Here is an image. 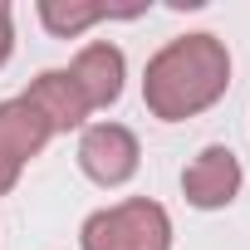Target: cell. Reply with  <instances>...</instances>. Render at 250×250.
<instances>
[{
  "mask_svg": "<svg viewBox=\"0 0 250 250\" xmlns=\"http://www.w3.org/2000/svg\"><path fill=\"white\" fill-rule=\"evenodd\" d=\"M20 172H25L20 162H10L5 152H0V196H10V191L20 187Z\"/></svg>",
  "mask_w": 250,
  "mask_h": 250,
  "instance_id": "10",
  "label": "cell"
},
{
  "mask_svg": "<svg viewBox=\"0 0 250 250\" xmlns=\"http://www.w3.org/2000/svg\"><path fill=\"white\" fill-rule=\"evenodd\" d=\"M40 118L49 133H74V128H88V98L79 93V83L69 79V69H44L30 79V88L20 93Z\"/></svg>",
  "mask_w": 250,
  "mask_h": 250,
  "instance_id": "6",
  "label": "cell"
},
{
  "mask_svg": "<svg viewBox=\"0 0 250 250\" xmlns=\"http://www.w3.org/2000/svg\"><path fill=\"white\" fill-rule=\"evenodd\" d=\"M10 54H15V15H10L5 0H0V69L10 64Z\"/></svg>",
  "mask_w": 250,
  "mask_h": 250,
  "instance_id": "9",
  "label": "cell"
},
{
  "mask_svg": "<svg viewBox=\"0 0 250 250\" xmlns=\"http://www.w3.org/2000/svg\"><path fill=\"white\" fill-rule=\"evenodd\" d=\"M226 88H230V49L206 30L167 40L143 69V103L157 123L201 118L226 98Z\"/></svg>",
  "mask_w": 250,
  "mask_h": 250,
  "instance_id": "1",
  "label": "cell"
},
{
  "mask_svg": "<svg viewBox=\"0 0 250 250\" xmlns=\"http://www.w3.org/2000/svg\"><path fill=\"white\" fill-rule=\"evenodd\" d=\"M69 79L79 83V93L88 98V108H113L123 98V83H128V54H123L113 40H88L74 54Z\"/></svg>",
  "mask_w": 250,
  "mask_h": 250,
  "instance_id": "5",
  "label": "cell"
},
{
  "mask_svg": "<svg viewBox=\"0 0 250 250\" xmlns=\"http://www.w3.org/2000/svg\"><path fill=\"white\" fill-rule=\"evenodd\" d=\"M79 250H172V216L152 196L98 206L79 226Z\"/></svg>",
  "mask_w": 250,
  "mask_h": 250,
  "instance_id": "2",
  "label": "cell"
},
{
  "mask_svg": "<svg viewBox=\"0 0 250 250\" xmlns=\"http://www.w3.org/2000/svg\"><path fill=\"white\" fill-rule=\"evenodd\" d=\"M35 15H40V25H44L54 40H74V35H83L88 25H98V20H113V15H143V5H133V10H113V5H98V0H40Z\"/></svg>",
  "mask_w": 250,
  "mask_h": 250,
  "instance_id": "8",
  "label": "cell"
},
{
  "mask_svg": "<svg viewBox=\"0 0 250 250\" xmlns=\"http://www.w3.org/2000/svg\"><path fill=\"white\" fill-rule=\"evenodd\" d=\"M143 167V143L138 133L128 128V123H88V128L79 133V172L98 187H123L133 182Z\"/></svg>",
  "mask_w": 250,
  "mask_h": 250,
  "instance_id": "3",
  "label": "cell"
},
{
  "mask_svg": "<svg viewBox=\"0 0 250 250\" xmlns=\"http://www.w3.org/2000/svg\"><path fill=\"white\" fill-rule=\"evenodd\" d=\"M49 128H44V118L25 103V98H5L0 103V152H5L10 162L30 167L44 147H49Z\"/></svg>",
  "mask_w": 250,
  "mask_h": 250,
  "instance_id": "7",
  "label": "cell"
},
{
  "mask_svg": "<svg viewBox=\"0 0 250 250\" xmlns=\"http://www.w3.org/2000/svg\"><path fill=\"white\" fill-rule=\"evenodd\" d=\"M240 187H245V167H240V157L226 143L201 147L187 162V172H182V196L196 211H226L240 196Z\"/></svg>",
  "mask_w": 250,
  "mask_h": 250,
  "instance_id": "4",
  "label": "cell"
}]
</instances>
